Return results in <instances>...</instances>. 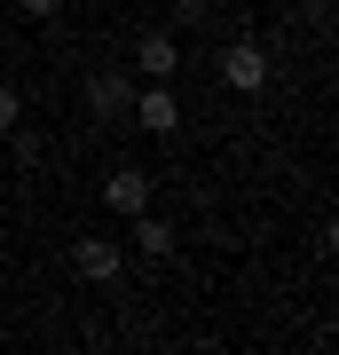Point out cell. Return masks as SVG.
Here are the masks:
<instances>
[{"mask_svg": "<svg viewBox=\"0 0 339 355\" xmlns=\"http://www.w3.org/2000/svg\"><path fill=\"white\" fill-rule=\"evenodd\" d=\"M126 111H134L142 135H174V127H182V103H174V87H166V79H150V87L126 103Z\"/></svg>", "mask_w": 339, "mask_h": 355, "instance_id": "1", "label": "cell"}, {"mask_svg": "<svg viewBox=\"0 0 339 355\" xmlns=\"http://www.w3.org/2000/svg\"><path fill=\"white\" fill-rule=\"evenodd\" d=\"M71 268H79V277H87V284H119L126 253H119L111 237H79V245H71Z\"/></svg>", "mask_w": 339, "mask_h": 355, "instance_id": "2", "label": "cell"}, {"mask_svg": "<svg viewBox=\"0 0 339 355\" xmlns=\"http://www.w3.org/2000/svg\"><path fill=\"white\" fill-rule=\"evenodd\" d=\"M103 205H111V214H126V221H134L142 205H150V174H142V166H119V174L103 182Z\"/></svg>", "mask_w": 339, "mask_h": 355, "instance_id": "3", "label": "cell"}, {"mask_svg": "<svg viewBox=\"0 0 339 355\" xmlns=\"http://www.w3.org/2000/svg\"><path fill=\"white\" fill-rule=\"evenodd\" d=\"M221 79H229L237 95H261V87H268V55H261V48H245V40H237V48L221 55Z\"/></svg>", "mask_w": 339, "mask_h": 355, "instance_id": "4", "label": "cell"}, {"mask_svg": "<svg viewBox=\"0 0 339 355\" xmlns=\"http://www.w3.org/2000/svg\"><path fill=\"white\" fill-rule=\"evenodd\" d=\"M134 64L150 71V79H174V71H182V40H174V32H150V40L134 48Z\"/></svg>", "mask_w": 339, "mask_h": 355, "instance_id": "5", "label": "cell"}, {"mask_svg": "<svg viewBox=\"0 0 339 355\" xmlns=\"http://www.w3.org/2000/svg\"><path fill=\"white\" fill-rule=\"evenodd\" d=\"M87 103H95L103 119H126V103H134V87H126L119 71H95V79H87Z\"/></svg>", "mask_w": 339, "mask_h": 355, "instance_id": "6", "label": "cell"}, {"mask_svg": "<svg viewBox=\"0 0 339 355\" xmlns=\"http://www.w3.org/2000/svg\"><path fill=\"white\" fill-rule=\"evenodd\" d=\"M134 245H142L150 261H166V253H174V229H166V221L150 214V205H142V214H134Z\"/></svg>", "mask_w": 339, "mask_h": 355, "instance_id": "7", "label": "cell"}, {"mask_svg": "<svg viewBox=\"0 0 339 355\" xmlns=\"http://www.w3.org/2000/svg\"><path fill=\"white\" fill-rule=\"evenodd\" d=\"M16 119H24V103H16V87H8V79H0V135H8Z\"/></svg>", "mask_w": 339, "mask_h": 355, "instance_id": "8", "label": "cell"}, {"mask_svg": "<svg viewBox=\"0 0 339 355\" xmlns=\"http://www.w3.org/2000/svg\"><path fill=\"white\" fill-rule=\"evenodd\" d=\"M24 16H32V24H48V16H63V0H24Z\"/></svg>", "mask_w": 339, "mask_h": 355, "instance_id": "9", "label": "cell"}, {"mask_svg": "<svg viewBox=\"0 0 339 355\" xmlns=\"http://www.w3.org/2000/svg\"><path fill=\"white\" fill-rule=\"evenodd\" d=\"M174 8H182V16H198V8H205V0H174Z\"/></svg>", "mask_w": 339, "mask_h": 355, "instance_id": "10", "label": "cell"}]
</instances>
